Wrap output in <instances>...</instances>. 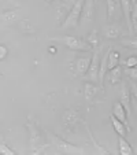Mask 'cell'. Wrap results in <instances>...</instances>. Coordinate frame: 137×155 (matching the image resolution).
I'll use <instances>...</instances> for the list:
<instances>
[{"instance_id":"obj_9","label":"cell","mask_w":137,"mask_h":155,"mask_svg":"<svg viewBox=\"0 0 137 155\" xmlns=\"http://www.w3.org/2000/svg\"><path fill=\"white\" fill-rule=\"evenodd\" d=\"M111 115H114L117 120H119L123 124H126V121H128V115H126V111L123 106L121 104V102H115L113 104V114Z\"/></svg>"},{"instance_id":"obj_19","label":"cell","mask_w":137,"mask_h":155,"mask_svg":"<svg viewBox=\"0 0 137 155\" xmlns=\"http://www.w3.org/2000/svg\"><path fill=\"white\" fill-rule=\"evenodd\" d=\"M86 41L90 44V45H92V48L100 47V40H99V35H97V30H93V32L90 33Z\"/></svg>"},{"instance_id":"obj_2","label":"cell","mask_w":137,"mask_h":155,"mask_svg":"<svg viewBox=\"0 0 137 155\" xmlns=\"http://www.w3.org/2000/svg\"><path fill=\"white\" fill-rule=\"evenodd\" d=\"M55 41H62V43L66 45L67 48H70L73 51H82V52H88V51H92V45H90L88 41L81 40L78 37H74V36H63V37H58L54 38Z\"/></svg>"},{"instance_id":"obj_16","label":"cell","mask_w":137,"mask_h":155,"mask_svg":"<svg viewBox=\"0 0 137 155\" xmlns=\"http://www.w3.org/2000/svg\"><path fill=\"white\" fill-rule=\"evenodd\" d=\"M121 33H122V29L115 26V25H108V26L104 28V35H106V37L110 38V40L118 38L121 36Z\"/></svg>"},{"instance_id":"obj_25","label":"cell","mask_w":137,"mask_h":155,"mask_svg":"<svg viewBox=\"0 0 137 155\" xmlns=\"http://www.w3.org/2000/svg\"><path fill=\"white\" fill-rule=\"evenodd\" d=\"M8 55V48L4 44H0V61H4Z\"/></svg>"},{"instance_id":"obj_13","label":"cell","mask_w":137,"mask_h":155,"mask_svg":"<svg viewBox=\"0 0 137 155\" xmlns=\"http://www.w3.org/2000/svg\"><path fill=\"white\" fill-rule=\"evenodd\" d=\"M90 64V56H85V58H80L76 62V71L78 76H84L86 73L88 68Z\"/></svg>"},{"instance_id":"obj_6","label":"cell","mask_w":137,"mask_h":155,"mask_svg":"<svg viewBox=\"0 0 137 155\" xmlns=\"http://www.w3.org/2000/svg\"><path fill=\"white\" fill-rule=\"evenodd\" d=\"M62 121H63V126L67 130H73L78 121H81V115L77 108H67L64 110L63 115H62Z\"/></svg>"},{"instance_id":"obj_14","label":"cell","mask_w":137,"mask_h":155,"mask_svg":"<svg viewBox=\"0 0 137 155\" xmlns=\"http://www.w3.org/2000/svg\"><path fill=\"white\" fill-rule=\"evenodd\" d=\"M0 19L3 21L4 24H14L19 19V12L18 10H8V11L2 12L0 15Z\"/></svg>"},{"instance_id":"obj_12","label":"cell","mask_w":137,"mask_h":155,"mask_svg":"<svg viewBox=\"0 0 137 155\" xmlns=\"http://www.w3.org/2000/svg\"><path fill=\"white\" fill-rule=\"evenodd\" d=\"M110 120H111V124H113L114 130L117 132V135L126 137V135H128V126H126V124L121 122V121H119V120H117V118L114 117V115H111Z\"/></svg>"},{"instance_id":"obj_27","label":"cell","mask_w":137,"mask_h":155,"mask_svg":"<svg viewBox=\"0 0 137 155\" xmlns=\"http://www.w3.org/2000/svg\"><path fill=\"white\" fill-rule=\"evenodd\" d=\"M114 2H115V3H119V0H114Z\"/></svg>"},{"instance_id":"obj_21","label":"cell","mask_w":137,"mask_h":155,"mask_svg":"<svg viewBox=\"0 0 137 155\" xmlns=\"http://www.w3.org/2000/svg\"><path fill=\"white\" fill-rule=\"evenodd\" d=\"M107 2V17L111 18L114 14V11H115V7H117L118 3H115L114 0H106Z\"/></svg>"},{"instance_id":"obj_8","label":"cell","mask_w":137,"mask_h":155,"mask_svg":"<svg viewBox=\"0 0 137 155\" xmlns=\"http://www.w3.org/2000/svg\"><path fill=\"white\" fill-rule=\"evenodd\" d=\"M130 92H129L128 87H126L125 84L122 85V92H121V104L123 106V108H125L126 111V115H128V118H130V113H132V107H130Z\"/></svg>"},{"instance_id":"obj_5","label":"cell","mask_w":137,"mask_h":155,"mask_svg":"<svg viewBox=\"0 0 137 155\" xmlns=\"http://www.w3.org/2000/svg\"><path fill=\"white\" fill-rule=\"evenodd\" d=\"M85 0H76L74 6L71 7L69 15L66 17L62 28L63 29H70V28H77L80 22V18H81V11H82V4H84Z\"/></svg>"},{"instance_id":"obj_3","label":"cell","mask_w":137,"mask_h":155,"mask_svg":"<svg viewBox=\"0 0 137 155\" xmlns=\"http://www.w3.org/2000/svg\"><path fill=\"white\" fill-rule=\"evenodd\" d=\"M50 137L52 140V144L59 152H63V154H84L85 152L82 147L74 146V144L69 143V141H66L64 139L59 137L56 135H50Z\"/></svg>"},{"instance_id":"obj_26","label":"cell","mask_w":137,"mask_h":155,"mask_svg":"<svg viewBox=\"0 0 137 155\" xmlns=\"http://www.w3.org/2000/svg\"><path fill=\"white\" fill-rule=\"evenodd\" d=\"M48 51H50L51 54H56V48L55 47H50V48H48Z\"/></svg>"},{"instance_id":"obj_4","label":"cell","mask_w":137,"mask_h":155,"mask_svg":"<svg viewBox=\"0 0 137 155\" xmlns=\"http://www.w3.org/2000/svg\"><path fill=\"white\" fill-rule=\"evenodd\" d=\"M93 55L90 56V64L88 68L86 73L84 74L85 80L89 82H93V84H97V76H99V63H100V48H93Z\"/></svg>"},{"instance_id":"obj_10","label":"cell","mask_w":137,"mask_h":155,"mask_svg":"<svg viewBox=\"0 0 137 155\" xmlns=\"http://www.w3.org/2000/svg\"><path fill=\"white\" fill-rule=\"evenodd\" d=\"M84 95H85V99H86L88 103H92V102H93V99L96 97V95H97V87H96V84H93V82H89V81L85 82Z\"/></svg>"},{"instance_id":"obj_28","label":"cell","mask_w":137,"mask_h":155,"mask_svg":"<svg viewBox=\"0 0 137 155\" xmlns=\"http://www.w3.org/2000/svg\"><path fill=\"white\" fill-rule=\"evenodd\" d=\"M45 2H48V3H50V2H52V0H45Z\"/></svg>"},{"instance_id":"obj_7","label":"cell","mask_w":137,"mask_h":155,"mask_svg":"<svg viewBox=\"0 0 137 155\" xmlns=\"http://www.w3.org/2000/svg\"><path fill=\"white\" fill-rule=\"evenodd\" d=\"M95 14H96V8H95V0H85L82 4V11H81V18L84 22L90 24L95 19Z\"/></svg>"},{"instance_id":"obj_17","label":"cell","mask_w":137,"mask_h":155,"mask_svg":"<svg viewBox=\"0 0 137 155\" xmlns=\"http://www.w3.org/2000/svg\"><path fill=\"white\" fill-rule=\"evenodd\" d=\"M110 71V77H108V81L111 82L113 85H115V84H118V82L121 81V77H122V68H121L119 64L118 66H115L114 69H111V70H108Z\"/></svg>"},{"instance_id":"obj_24","label":"cell","mask_w":137,"mask_h":155,"mask_svg":"<svg viewBox=\"0 0 137 155\" xmlns=\"http://www.w3.org/2000/svg\"><path fill=\"white\" fill-rule=\"evenodd\" d=\"M123 64H125V68H134V66H137V58L136 56H129L123 62Z\"/></svg>"},{"instance_id":"obj_1","label":"cell","mask_w":137,"mask_h":155,"mask_svg":"<svg viewBox=\"0 0 137 155\" xmlns=\"http://www.w3.org/2000/svg\"><path fill=\"white\" fill-rule=\"evenodd\" d=\"M28 129H29V144H30V151L33 154H38V152H43L44 150L48 147V144L44 143L43 136H41L40 129L37 128L36 122L29 121L26 124Z\"/></svg>"},{"instance_id":"obj_15","label":"cell","mask_w":137,"mask_h":155,"mask_svg":"<svg viewBox=\"0 0 137 155\" xmlns=\"http://www.w3.org/2000/svg\"><path fill=\"white\" fill-rule=\"evenodd\" d=\"M119 55L121 54L118 51H113L110 48L108 50V55H107V71L114 69L115 66L119 64Z\"/></svg>"},{"instance_id":"obj_23","label":"cell","mask_w":137,"mask_h":155,"mask_svg":"<svg viewBox=\"0 0 137 155\" xmlns=\"http://www.w3.org/2000/svg\"><path fill=\"white\" fill-rule=\"evenodd\" d=\"M125 73L128 74V77H130L133 80V82L137 80V70H136V66L134 68H125Z\"/></svg>"},{"instance_id":"obj_18","label":"cell","mask_w":137,"mask_h":155,"mask_svg":"<svg viewBox=\"0 0 137 155\" xmlns=\"http://www.w3.org/2000/svg\"><path fill=\"white\" fill-rule=\"evenodd\" d=\"M86 129H88V135H89V137H90V140H92V143H93V146H95V148H96V151L99 152V154H107V155H108V154H111V152L108 151V150L103 148V147L100 146L99 143H97L96 139L93 137V135H92V132H90V129L88 128V126H86Z\"/></svg>"},{"instance_id":"obj_20","label":"cell","mask_w":137,"mask_h":155,"mask_svg":"<svg viewBox=\"0 0 137 155\" xmlns=\"http://www.w3.org/2000/svg\"><path fill=\"white\" fill-rule=\"evenodd\" d=\"M121 44H122L123 47H129V48H133L136 50L137 48V41H136V37H130V38H122L121 40Z\"/></svg>"},{"instance_id":"obj_22","label":"cell","mask_w":137,"mask_h":155,"mask_svg":"<svg viewBox=\"0 0 137 155\" xmlns=\"http://www.w3.org/2000/svg\"><path fill=\"white\" fill-rule=\"evenodd\" d=\"M0 154H4V155H15V151L10 148L7 144L0 143Z\"/></svg>"},{"instance_id":"obj_11","label":"cell","mask_w":137,"mask_h":155,"mask_svg":"<svg viewBox=\"0 0 137 155\" xmlns=\"http://www.w3.org/2000/svg\"><path fill=\"white\" fill-rule=\"evenodd\" d=\"M118 152L121 155H133V148L132 146L126 141V139L123 136H119L118 135Z\"/></svg>"}]
</instances>
